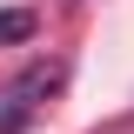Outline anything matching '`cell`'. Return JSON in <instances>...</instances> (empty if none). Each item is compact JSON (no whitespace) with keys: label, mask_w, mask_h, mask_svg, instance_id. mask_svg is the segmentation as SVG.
<instances>
[{"label":"cell","mask_w":134,"mask_h":134,"mask_svg":"<svg viewBox=\"0 0 134 134\" xmlns=\"http://www.w3.org/2000/svg\"><path fill=\"white\" fill-rule=\"evenodd\" d=\"M27 121H34V107H27V100H14V94H7V107H0V134H20Z\"/></svg>","instance_id":"obj_2"},{"label":"cell","mask_w":134,"mask_h":134,"mask_svg":"<svg viewBox=\"0 0 134 134\" xmlns=\"http://www.w3.org/2000/svg\"><path fill=\"white\" fill-rule=\"evenodd\" d=\"M34 7H0V47H14V40H34Z\"/></svg>","instance_id":"obj_1"}]
</instances>
